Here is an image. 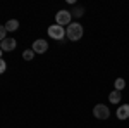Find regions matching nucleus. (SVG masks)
Instances as JSON below:
<instances>
[{
	"label": "nucleus",
	"instance_id": "nucleus-7",
	"mask_svg": "<svg viewBox=\"0 0 129 128\" xmlns=\"http://www.w3.org/2000/svg\"><path fill=\"white\" fill-rule=\"evenodd\" d=\"M117 118L119 119H127L129 118V104H124L117 109Z\"/></svg>",
	"mask_w": 129,
	"mask_h": 128
},
{
	"label": "nucleus",
	"instance_id": "nucleus-10",
	"mask_svg": "<svg viewBox=\"0 0 129 128\" xmlns=\"http://www.w3.org/2000/svg\"><path fill=\"white\" fill-rule=\"evenodd\" d=\"M114 87H115V90H119V92H120V90L126 87V81H124L122 78H117L115 81H114Z\"/></svg>",
	"mask_w": 129,
	"mask_h": 128
},
{
	"label": "nucleus",
	"instance_id": "nucleus-1",
	"mask_svg": "<svg viewBox=\"0 0 129 128\" xmlns=\"http://www.w3.org/2000/svg\"><path fill=\"white\" fill-rule=\"evenodd\" d=\"M66 35H67V38L71 42H78L83 36V26L79 23H71L67 26V30H66Z\"/></svg>",
	"mask_w": 129,
	"mask_h": 128
},
{
	"label": "nucleus",
	"instance_id": "nucleus-8",
	"mask_svg": "<svg viewBox=\"0 0 129 128\" xmlns=\"http://www.w3.org/2000/svg\"><path fill=\"white\" fill-rule=\"evenodd\" d=\"M17 28H19V21L17 19H10L5 23V30L7 31H16Z\"/></svg>",
	"mask_w": 129,
	"mask_h": 128
},
{
	"label": "nucleus",
	"instance_id": "nucleus-13",
	"mask_svg": "<svg viewBox=\"0 0 129 128\" xmlns=\"http://www.w3.org/2000/svg\"><path fill=\"white\" fill-rule=\"evenodd\" d=\"M5 69H7V64H5V61L0 59V75H2V73H5Z\"/></svg>",
	"mask_w": 129,
	"mask_h": 128
},
{
	"label": "nucleus",
	"instance_id": "nucleus-9",
	"mask_svg": "<svg viewBox=\"0 0 129 128\" xmlns=\"http://www.w3.org/2000/svg\"><path fill=\"white\" fill-rule=\"evenodd\" d=\"M120 99H122V97H120V92H119V90H114V92L109 95V100L112 102V104H119Z\"/></svg>",
	"mask_w": 129,
	"mask_h": 128
},
{
	"label": "nucleus",
	"instance_id": "nucleus-15",
	"mask_svg": "<svg viewBox=\"0 0 129 128\" xmlns=\"http://www.w3.org/2000/svg\"><path fill=\"white\" fill-rule=\"evenodd\" d=\"M2 52H4V50H2V49H0V59H2Z\"/></svg>",
	"mask_w": 129,
	"mask_h": 128
},
{
	"label": "nucleus",
	"instance_id": "nucleus-12",
	"mask_svg": "<svg viewBox=\"0 0 129 128\" xmlns=\"http://www.w3.org/2000/svg\"><path fill=\"white\" fill-rule=\"evenodd\" d=\"M5 35H7V30H5V26H0V42H2V40H5V38H7Z\"/></svg>",
	"mask_w": 129,
	"mask_h": 128
},
{
	"label": "nucleus",
	"instance_id": "nucleus-14",
	"mask_svg": "<svg viewBox=\"0 0 129 128\" xmlns=\"http://www.w3.org/2000/svg\"><path fill=\"white\" fill-rule=\"evenodd\" d=\"M74 16H76V17H81V16H83V9H81V7H78V9L74 10Z\"/></svg>",
	"mask_w": 129,
	"mask_h": 128
},
{
	"label": "nucleus",
	"instance_id": "nucleus-6",
	"mask_svg": "<svg viewBox=\"0 0 129 128\" xmlns=\"http://www.w3.org/2000/svg\"><path fill=\"white\" fill-rule=\"evenodd\" d=\"M16 43H17V42H16L14 38H5V40L0 42V49L5 50V52H10V50L16 49Z\"/></svg>",
	"mask_w": 129,
	"mask_h": 128
},
{
	"label": "nucleus",
	"instance_id": "nucleus-2",
	"mask_svg": "<svg viewBox=\"0 0 129 128\" xmlns=\"http://www.w3.org/2000/svg\"><path fill=\"white\" fill-rule=\"evenodd\" d=\"M48 36L53 40H60L62 42V38L66 36V30L62 26H59V24H52L48 28Z\"/></svg>",
	"mask_w": 129,
	"mask_h": 128
},
{
	"label": "nucleus",
	"instance_id": "nucleus-5",
	"mask_svg": "<svg viewBox=\"0 0 129 128\" xmlns=\"http://www.w3.org/2000/svg\"><path fill=\"white\" fill-rule=\"evenodd\" d=\"M48 50V42L47 40H36V42H33V52L35 54H45Z\"/></svg>",
	"mask_w": 129,
	"mask_h": 128
},
{
	"label": "nucleus",
	"instance_id": "nucleus-11",
	"mask_svg": "<svg viewBox=\"0 0 129 128\" xmlns=\"http://www.w3.org/2000/svg\"><path fill=\"white\" fill-rule=\"evenodd\" d=\"M22 57H24L26 61H31L33 57H35V52H33V49H28V50H24V52H22Z\"/></svg>",
	"mask_w": 129,
	"mask_h": 128
},
{
	"label": "nucleus",
	"instance_id": "nucleus-4",
	"mask_svg": "<svg viewBox=\"0 0 129 128\" xmlns=\"http://www.w3.org/2000/svg\"><path fill=\"white\" fill-rule=\"evenodd\" d=\"M93 114H95V118L98 119H107L110 116V111L107 106H103V104H96L95 107H93Z\"/></svg>",
	"mask_w": 129,
	"mask_h": 128
},
{
	"label": "nucleus",
	"instance_id": "nucleus-3",
	"mask_svg": "<svg viewBox=\"0 0 129 128\" xmlns=\"http://www.w3.org/2000/svg\"><path fill=\"white\" fill-rule=\"evenodd\" d=\"M71 17H72V14H71L69 10H59V12L55 14V21H57L59 26L71 24Z\"/></svg>",
	"mask_w": 129,
	"mask_h": 128
}]
</instances>
